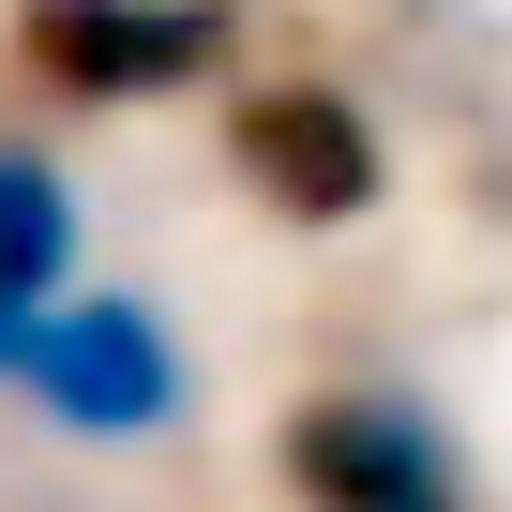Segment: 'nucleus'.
Segmentation results:
<instances>
[{"label": "nucleus", "instance_id": "obj_1", "mask_svg": "<svg viewBox=\"0 0 512 512\" xmlns=\"http://www.w3.org/2000/svg\"><path fill=\"white\" fill-rule=\"evenodd\" d=\"M0 377H16L61 437H166L181 407H196V362H181V332L151 317V302H121V287H46L16 332H0Z\"/></svg>", "mask_w": 512, "mask_h": 512}, {"label": "nucleus", "instance_id": "obj_2", "mask_svg": "<svg viewBox=\"0 0 512 512\" xmlns=\"http://www.w3.org/2000/svg\"><path fill=\"white\" fill-rule=\"evenodd\" d=\"M302 512H467V452L422 392H317L287 422Z\"/></svg>", "mask_w": 512, "mask_h": 512}, {"label": "nucleus", "instance_id": "obj_3", "mask_svg": "<svg viewBox=\"0 0 512 512\" xmlns=\"http://www.w3.org/2000/svg\"><path fill=\"white\" fill-rule=\"evenodd\" d=\"M226 166H241V196H256V211H287V226H362V211L392 196V151H377V121H362L347 91H317V76L241 91V121H226Z\"/></svg>", "mask_w": 512, "mask_h": 512}, {"label": "nucleus", "instance_id": "obj_4", "mask_svg": "<svg viewBox=\"0 0 512 512\" xmlns=\"http://www.w3.org/2000/svg\"><path fill=\"white\" fill-rule=\"evenodd\" d=\"M226 0H31V76L61 91V106H151V91H181V76H211L226 61Z\"/></svg>", "mask_w": 512, "mask_h": 512}, {"label": "nucleus", "instance_id": "obj_5", "mask_svg": "<svg viewBox=\"0 0 512 512\" xmlns=\"http://www.w3.org/2000/svg\"><path fill=\"white\" fill-rule=\"evenodd\" d=\"M76 272V181L46 151H0V332Z\"/></svg>", "mask_w": 512, "mask_h": 512}]
</instances>
